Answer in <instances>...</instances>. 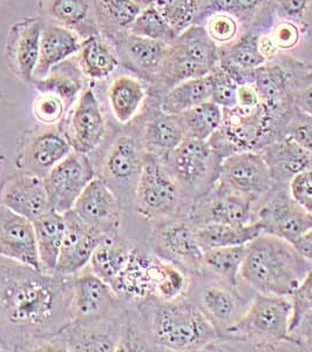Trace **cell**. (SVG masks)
Returning <instances> with one entry per match:
<instances>
[{"instance_id":"cell-41","label":"cell","mask_w":312,"mask_h":352,"mask_svg":"<svg viewBox=\"0 0 312 352\" xmlns=\"http://www.w3.org/2000/svg\"><path fill=\"white\" fill-rule=\"evenodd\" d=\"M179 116L186 138L208 141L222 124L223 109L212 101H207Z\"/></svg>"},{"instance_id":"cell-6","label":"cell","mask_w":312,"mask_h":352,"mask_svg":"<svg viewBox=\"0 0 312 352\" xmlns=\"http://www.w3.org/2000/svg\"><path fill=\"white\" fill-rule=\"evenodd\" d=\"M243 282L234 285L204 272L190 274L187 297L215 329L219 342L248 310L256 292ZM217 346V345H216Z\"/></svg>"},{"instance_id":"cell-39","label":"cell","mask_w":312,"mask_h":352,"mask_svg":"<svg viewBox=\"0 0 312 352\" xmlns=\"http://www.w3.org/2000/svg\"><path fill=\"white\" fill-rule=\"evenodd\" d=\"M245 252L247 244L210 249L203 252L197 272H204L234 285H240L242 283L241 268L245 261Z\"/></svg>"},{"instance_id":"cell-35","label":"cell","mask_w":312,"mask_h":352,"mask_svg":"<svg viewBox=\"0 0 312 352\" xmlns=\"http://www.w3.org/2000/svg\"><path fill=\"white\" fill-rule=\"evenodd\" d=\"M135 243L134 241L121 237L119 232L106 235L98 244L89 261V265L92 272L104 282L112 285L113 280L129 262Z\"/></svg>"},{"instance_id":"cell-29","label":"cell","mask_w":312,"mask_h":352,"mask_svg":"<svg viewBox=\"0 0 312 352\" xmlns=\"http://www.w3.org/2000/svg\"><path fill=\"white\" fill-rule=\"evenodd\" d=\"M271 176L272 188L289 189L295 176L312 168V155L290 138L282 136L260 149Z\"/></svg>"},{"instance_id":"cell-57","label":"cell","mask_w":312,"mask_h":352,"mask_svg":"<svg viewBox=\"0 0 312 352\" xmlns=\"http://www.w3.org/2000/svg\"><path fill=\"white\" fill-rule=\"evenodd\" d=\"M6 156H5L4 151L3 148H0V192L3 189L5 181H6Z\"/></svg>"},{"instance_id":"cell-51","label":"cell","mask_w":312,"mask_h":352,"mask_svg":"<svg viewBox=\"0 0 312 352\" xmlns=\"http://www.w3.org/2000/svg\"><path fill=\"white\" fill-rule=\"evenodd\" d=\"M289 192L300 207L312 214V168L307 169L292 179Z\"/></svg>"},{"instance_id":"cell-21","label":"cell","mask_w":312,"mask_h":352,"mask_svg":"<svg viewBox=\"0 0 312 352\" xmlns=\"http://www.w3.org/2000/svg\"><path fill=\"white\" fill-rule=\"evenodd\" d=\"M126 312L119 317L92 322H71L58 336L64 351L114 352L120 351L124 338Z\"/></svg>"},{"instance_id":"cell-12","label":"cell","mask_w":312,"mask_h":352,"mask_svg":"<svg viewBox=\"0 0 312 352\" xmlns=\"http://www.w3.org/2000/svg\"><path fill=\"white\" fill-rule=\"evenodd\" d=\"M147 247L157 256L180 265L187 272H197L203 252L197 237V227L187 214L153 223Z\"/></svg>"},{"instance_id":"cell-34","label":"cell","mask_w":312,"mask_h":352,"mask_svg":"<svg viewBox=\"0 0 312 352\" xmlns=\"http://www.w3.org/2000/svg\"><path fill=\"white\" fill-rule=\"evenodd\" d=\"M41 272H56L66 222L64 214L51 209L33 221Z\"/></svg>"},{"instance_id":"cell-40","label":"cell","mask_w":312,"mask_h":352,"mask_svg":"<svg viewBox=\"0 0 312 352\" xmlns=\"http://www.w3.org/2000/svg\"><path fill=\"white\" fill-rule=\"evenodd\" d=\"M67 61H65V65L64 63H61L60 65L52 68V71L48 73L44 79L36 81L33 85L38 92L54 93L56 96H60L68 104V107L72 109L76 99L85 89L82 82L84 76L78 68L76 63L74 67L68 64Z\"/></svg>"},{"instance_id":"cell-23","label":"cell","mask_w":312,"mask_h":352,"mask_svg":"<svg viewBox=\"0 0 312 352\" xmlns=\"http://www.w3.org/2000/svg\"><path fill=\"white\" fill-rule=\"evenodd\" d=\"M122 208L115 192L96 176L76 200L73 212L93 229L111 235L120 230Z\"/></svg>"},{"instance_id":"cell-43","label":"cell","mask_w":312,"mask_h":352,"mask_svg":"<svg viewBox=\"0 0 312 352\" xmlns=\"http://www.w3.org/2000/svg\"><path fill=\"white\" fill-rule=\"evenodd\" d=\"M177 34L195 24L201 0H159L154 5Z\"/></svg>"},{"instance_id":"cell-33","label":"cell","mask_w":312,"mask_h":352,"mask_svg":"<svg viewBox=\"0 0 312 352\" xmlns=\"http://www.w3.org/2000/svg\"><path fill=\"white\" fill-rule=\"evenodd\" d=\"M74 59L82 76L91 81L107 79L120 65L115 45L102 33L85 38Z\"/></svg>"},{"instance_id":"cell-16","label":"cell","mask_w":312,"mask_h":352,"mask_svg":"<svg viewBox=\"0 0 312 352\" xmlns=\"http://www.w3.org/2000/svg\"><path fill=\"white\" fill-rule=\"evenodd\" d=\"M96 176V169L89 155L74 151L68 154L44 177L52 209L61 214L72 210L76 200Z\"/></svg>"},{"instance_id":"cell-11","label":"cell","mask_w":312,"mask_h":352,"mask_svg":"<svg viewBox=\"0 0 312 352\" xmlns=\"http://www.w3.org/2000/svg\"><path fill=\"white\" fill-rule=\"evenodd\" d=\"M73 152L63 124L27 129L21 134L16 151L18 170L44 179L56 164Z\"/></svg>"},{"instance_id":"cell-25","label":"cell","mask_w":312,"mask_h":352,"mask_svg":"<svg viewBox=\"0 0 312 352\" xmlns=\"http://www.w3.org/2000/svg\"><path fill=\"white\" fill-rule=\"evenodd\" d=\"M64 217L66 230L56 272L74 276L89 265L93 252L106 235L85 223L73 209L65 212Z\"/></svg>"},{"instance_id":"cell-48","label":"cell","mask_w":312,"mask_h":352,"mask_svg":"<svg viewBox=\"0 0 312 352\" xmlns=\"http://www.w3.org/2000/svg\"><path fill=\"white\" fill-rule=\"evenodd\" d=\"M212 76V101L222 109H232L236 106V94L238 82L230 73L217 65L210 73Z\"/></svg>"},{"instance_id":"cell-14","label":"cell","mask_w":312,"mask_h":352,"mask_svg":"<svg viewBox=\"0 0 312 352\" xmlns=\"http://www.w3.org/2000/svg\"><path fill=\"white\" fill-rule=\"evenodd\" d=\"M217 184L236 195L252 201L257 210L271 192V176L260 152L234 153L221 164Z\"/></svg>"},{"instance_id":"cell-46","label":"cell","mask_w":312,"mask_h":352,"mask_svg":"<svg viewBox=\"0 0 312 352\" xmlns=\"http://www.w3.org/2000/svg\"><path fill=\"white\" fill-rule=\"evenodd\" d=\"M282 136L290 138L312 155V116L293 106L283 120Z\"/></svg>"},{"instance_id":"cell-17","label":"cell","mask_w":312,"mask_h":352,"mask_svg":"<svg viewBox=\"0 0 312 352\" xmlns=\"http://www.w3.org/2000/svg\"><path fill=\"white\" fill-rule=\"evenodd\" d=\"M256 222L263 234L293 244L312 229V214L292 199L289 189L271 188L257 210Z\"/></svg>"},{"instance_id":"cell-53","label":"cell","mask_w":312,"mask_h":352,"mask_svg":"<svg viewBox=\"0 0 312 352\" xmlns=\"http://www.w3.org/2000/svg\"><path fill=\"white\" fill-rule=\"evenodd\" d=\"M289 340L293 350L312 351V311L307 312L290 330Z\"/></svg>"},{"instance_id":"cell-49","label":"cell","mask_w":312,"mask_h":352,"mask_svg":"<svg viewBox=\"0 0 312 352\" xmlns=\"http://www.w3.org/2000/svg\"><path fill=\"white\" fill-rule=\"evenodd\" d=\"M268 33L280 53L285 54L298 47L307 36L300 25L287 19H276L269 28Z\"/></svg>"},{"instance_id":"cell-47","label":"cell","mask_w":312,"mask_h":352,"mask_svg":"<svg viewBox=\"0 0 312 352\" xmlns=\"http://www.w3.org/2000/svg\"><path fill=\"white\" fill-rule=\"evenodd\" d=\"M276 19L293 21L312 34V0H274Z\"/></svg>"},{"instance_id":"cell-19","label":"cell","mask_w":312,"mask_h":352,"mask_svg":"<svg viewBox=\"0 0 312 352\" xmlns=\"http://www.w3.org/2000/svg\"><path fill=\"white\" fill-rule=\"evenodd\" d=\"M64 122L65 134L74 152L89 155L100 147L107 134V124L92 87L80 93Z\"/></svg>"},{"instance_id":"cell-2","label":"cell","mask_w":312,"mask_h":352,"mask_svg":"<svg viewBox=\"0 0 312 352\" xmlns=\"http://www.w3.org/2000/svg\"><path fill=\"white\" fill-rule=\"evenodd\" d=\"M127 310L149 351H208L219 344L215 329L187 296L172 300L149 296L127 305Z\"/></svg>"},{"instance_id":"cell-38","label":"cell","mask_w":312,"mask_h":352,"mask_svg":"<svg viewBox=\"0 0 312 352\" xmlns=\"http://www.w3.org/2000/svg\"><path fill=\"white\" fill-rule=\"evenodd\" d=\"M260 234L263 230L257 222L245 226L210 223L197 228V241L203 252L214 248L248 244Z\"/></svg>"},{"instance_id":"cell-59","label":"cell","mask_w":312,"mask_h":352,"mask_svg":"<svg viewBox=\"0 0 312 352\" xmlns=\"http://www.w3.org/2000/svg\"><path fill=\"white\" fill-rule=\"evenodd\" d=\"M1 3H3V0H0V4H1Z\"/></svg>"},{"instance_id":"cell-8","label":"cell","mask_w":312,"mask_h":352,"mask_svg":"<svg viewBox=\"0 0 312 352\" xmlns=\"http://www.w3.org/2000/svg\"><path fill=\"white\" fill-rule=\"evenodd\" d=\"M189 207L190 201L184 197L164 160L147 153L134 194L136 214L156 223L180 214L188 215Z\"/></svg>"},{"instance_id":"cell-31","label":"cell","mask_w":312,"mask_h":352,"mask_svg":"<svg viewBox=\"0 0 312 352\" xmlns=\"http://www.w3.org/2000/svg\"><path fill=\"white\" fill-rule=\"evenodd\" d=\"M82 38L78 33L61 25L45 21L41 33L39 60L34 72V80H41L61 63L76 56L82 44Z\"/></svg>"},{"instance_id":"cell-13","label":"cell","mask_w":312,"mask_h":352,"mask_svg":"<svg viewBox=\"0 0 312 352\" xmlns=\"http://www.w3.org/2000/svg\"><path fill=\"white\" fill-rule=\"evenodd\" d=\"M310 66L280 54L252 72V84L256 88L260 104L277 118H285L293 107V87L298 76Z\"/></svg>"},{"instance_id":"cell-27","label":"cell","mask_w":312,"mask_h":352,"mask_svg":"<svg viewBox=\"0 0 312 352\" xmlns=\"http://www.w3.org/2000/svg\"><path fill=\"white\" fill-rule=\"evenodd\" d=\"M0 202L32 222L52 209L44 179L21 170L6 177Z\"/></svg>"},{"instance_id":"cell-9","label":"cell","mask_w":312,"mask_h":352,"mask_svg":"<svg viewBox=\"0 0 312 352\" xmlns=\"http://www.w3.org/2000/svg\"><path fill=\"white\" fill-rule=\"evenodd\" d=\"M129 126V131L121 132L113 140L96 170V176L115 192L122 206L134 204L136 184L147 154L141 139L139 118Z\"/></svg>"},{"instance_id":"cell-37","label":"cell","mask_w":312,"mask_h":352,"mask_svg":"<svg viewBox=\"0 0 312 352\" xmlns=\"http://www.w3.org/2000/svg\"><path fill=\"white\" fill-rule=\"evenodd\" d=\"M212 76H201L182 81L170 88L159 104V109L167 114L179 116L207 101H212Z\"/></svg>"},{"instance_id":"cell-50","label":"cell","mask_w":312,"mask_h":352,"mask_svg":"<svg viewBox=\"0 0 312 352\" xmlns=\"http://www.w3.org/2000/svg\"><path fill=\"white\" fill-rule=\"evenodd\" d=\"M292 303L291 323L290 330L300 322L305 314L312 311V269L300 282L296 290L290 296Z\"/></svg>"},{"instance_id":"cell-28","label":"cell","mask_w":312,"mask_h":352,"mask_svg":"<svg viewBox=\"0 0 312 352\" xmlns=\"http://www.w3.org/2000/svg\"><path fill=\"white\" fill-rule=\"evenodd\" d=\"M139 120L146 153L161 160H164L186 139L180 116L162 112L157 104L147 101Z\"/></svg>"},{"instance_id":"cell-52","label":"cell","mask_w":312,"mask_h":352,"mask_svg":"<svg viewBox=\"0 0 312 352\" xmlns=\"http://www.w3.org/2000/svg\"><path fill=\"white\" fill-rule=\"evenodd\" d=\"M293 106L312 116V69L309 68L296 79L293 87Z\"/></svg>"},{"instance_id":"cell-10","label":"cell","mask_w":312,"mask_h":352,"mask_svg":"<svg viewBox=\"0 0 312 352\" xmlns=\"http://www.w3.org/2000/svg\"><path fill=\"white\" fill-rule=\"evenodd\" d=\"M223 159L208 141L186 138L164 162L192 202L216 184Z\"/></svg>"},{"instance_id":"cell-30","label":"cell","mask_w":312,"mask_h":352,"mask_svg":"<svg viewBox=\"0 0 312 352\" xmlns=\"http://www.w3.org/2000/svg\"><path fill=\"white\" fill-rule=\"evenodd\" d=\"M45 21L69 28L85 39L99 34L94 0H38Z\"/></svg>"},{"instance_id":"cell-54","label":"cell","mask_w":312,"mask_h":352,"mask_svg":"<svg viewBox=\"0 0 312 352\" xmlns=\"http://www.w3.org/2000/svg\"><path fill=\"white\" fill-rule=\"evenodd\" d=\"M260 96L256 88L250 82L238 85L236 94V107L243 111H255L260 107Z\"/></svg>"},{"instance_id":"cell-5","label":"cell","mask_w":312,"mask_h":352,"mask_svg":"<svg viewBox=\"0 0 312 352\" xmlns=\"http://www.w3.org/2000/svg\"><path fill=\"white\" fill-rule=\"evenodd\" d=\"M220 63V47L202 25L184 30L170 45L155 82L148 87V101L159 104L170 88L182 81L209 76Z\"/></svg>"},{"instance_id":"cell-26","label":"cell","mask_w":312,"mask_h":352,"mask_svg":"<svg viewBox=\"0 0 312 352\" xmlns=\"http://www.w3.org/2000/svg\"><path fill=\"white\" fill-rule=\"evenodd\" d=\"M0 256L41 269L32 221L0 202Z\"/></svg>"},{"instance_id":"cell-1","label":"cell","mask_w":312,"mask_h":352,"mask_svg":"<svg viewBox=\"0 0 312 352\" xmlns=\"http://www.w3.org/2000/svg\"><path fill=\"white\" fill-rule=\"evenodd\" d=\"M73 277L0 256V350L64 351Z\"/></svg>"},{"instance_id":"cell-4","label":"cell","mask_w":312,"mask_h":352,"mask_svg":"<svg viewBox=\"0 0 312 352\" xmlns=\"http://www.w3.org/2000/svg\"><path fill=\"white\" fill-rule=\"evenodd\" d=\"M291 316L290 297L267 296L256 292L243 317L221 338L215 350L245 348L275 351L285 346L293 350L289 340Z\"/></svg>"},{"instance_id":"cell-18","label":"cell","mask_w":312,"mask_h":352,"mask_svg":"<svg viewBox=\"0 0 312 352\" xmlns=\"http://www.w3.org/2000/svg\"><path fill=\"white\" fill-rule=\"evenodd\" d=\"M256 206L252 201L224 189L217 181L208 192L190 202L188 210L197 228L210 223L245 226L256 222Z\"/></svg>"},{"instance_id":"cell-20","label":"cell","mask_w":312,"mask_h":352,"mask_svg":"<svg viewBox=\"0 0 312 352\" xmlns=\"http://www.w3.org/2000/svg\"><path fill=\"white\" fill-rule=\"evenodd\" d=\"M162 258L147 245L136 242L129 262L112 282V288L124 305L154 296Z\"/></svg>"},{"instance_id":"cell-7","label":"cell","mask_w":312,"mask_h":352,"mask_svg":"<svg viewBox=\"0 0 312 352\" xmlns=\"http://www.w3.org/2000/svg\"><path fill=\"white\" fill-rule=\"evenodd\" d=\"M285 118H277L260 104L255 111L223 109V121L208 142L222 157L234 153L260 152L280 138Z\"/></svg>"},{"instance_id":"cell-3","label":"cell","mask_w":312,"mask_h":352,"mask_svg":"<svg viewBox=\"0 0 312 352\" xmlns=\"http://www.w3.org/2000/svg\"><path fill=\"white\" fill-rule=\"evenodd\" d=\"M310 270L293 244L260 234L247 244L240 275L242 282L257 294L290 297Z\"/></svg>"},{"instance_id":"cell-36","label":"cell","mask_w":312,"mask_h":352,"mask_svg":"<svg viewBox=\"0 0 312 352\" xmlns=\"http://www.w3.org/2000/svg\"><path fill=\"white\" fill-rule=\"evenodd\" d=\"M94 8L100 32L111 41L129 32L142 11L135 0H94Z\"/></svg>"},{"instance_id":"cell-56","label":"cell","mask_w":312,"mask_h":352,"mask_svg":"<svg viewBox=\"0 0 312 352\" xmlns=\"http://www.w3.org/2000/svg\"><path fill=\"white\" fill-rule=\"evenodd\" d=\"M293 245L312 269V229L305 232L296 242H293Z\"/></svg>"},{"instance_id":"cell-42","label":"cell","mask_w":312,"mask_h":352,"mask_svg":"<svg viewBox=\"0 0 312 352\" xmlns=\"http://www.w3.org/2000/svg\"><path fill=\"white\" fill-rule=\"evenodd\" d=\"M129 33L152 41H162L167 45L174 44L179 36L154 5L142 8L140 14L133 23Z\"/></svg>"},{"instance_id":"cell-55","label":"cell","mask_w":312,"mask_h":352,"mask_svg":"<svg viewBox=\"0 0 312 352\" xmlns=\"http://www.w3.org/2000/svg\"><path fill=\"white\" fill-rule=\"evenodd\" d=\"M257 48L265 61L276 60L277 58H280V54H283L277 48L268 31L260 33V36L257 38Z\"/></svg>"},{"instance_id":"cell-58","label":"cell","mask_w":312,"mask_h":352,"mask_svg":"<svg viewBox=\"0 0 312 352\" xmlns=\"http://www.w3.org/2000/svg\"><path fill=\"white\" fill-rule=\"evenodd\" d=\"M137 4L140 5L141 8H148V6H153L155 5L159 0H135Z\"/></svg>"},{"instance_id":"cell-32","label":"cell","mask_w":312,"mask_h":352,"mask_svg":"<svg viewBox=\"0 0 312 352\" xmlns=\"http://www.w3.org/2000/svg\"><path fill=\"white\" fill-rule=\"evenodd\" d=\"M107 98L116 122L129 126L144 112L148 100V87L137 76L124 74L113 79Z\"/></svg>"},{"instance_id":"cell-45","label":"cell","mask_w":312,"mask_h":352,"mask_svg":"<svg viewBox=\"0 0 312 352\" xmlns=\"http://www.w3.org/2000/svg\"><path fill=\"white\" fill-rule=\"evenodd\" d=\"M69 109L64 99L54 93L39 92L32 102L33 118L43 126L63 124Z\"/></svg>"},{"instance_id":"cell-15","label":"cell","mask_w":312,"mask_h":352,"mask_svg":"<svg viewBox=\"0 0 312 352\" xmlns=\"http://www.w3.org/2000/svg\"><path fill=\"white\" fill-rule=\"evenodd\" d=\"M71 322H92L119 317L126 305L112 285L92 272L89 265L73 277Z\"/></svg>"},{"instance_id":"cell-60","label":"cell","mask_w":312,"mask_h":352,"mask_svg":"<svg viewBox=\"0 0 312 352\" xmlns=\"http://www.w3.org/2000/svg\"><path fill=\"white\" fill-rule=\"evenodd\" d=\"M0 351H1V350H0Z\"/></svg>"},{"instance_id":"cell-44","label":"cell","mask_w":312,"mask_h":352,"mask_svg":"<svg viewBox=\"0 0 312 352\" xmlns=\"http://www.w3.org/2000/svg\"><path fill=\"white\" fill-rule=\"evenodd\" d=\"M202 26L209 38L220 48L232 44L245 32L236 16L230 13H212L204 21Z\"/></svg>"},{"instance_id":"cell-22","label":"cell","mask_w":312,"mask_h":352,"mask_svg":"<svg viewBox=\"0 0 312 352\" xmlns=\"http://www.w3.org/2000/svg\"><path fill=\"white\" fill-rule=\"evenodd\" d=\"M44 26L43 16H28L13 24L6 38L5 59L8 67L18 79L28 84H33L34 80Z\"/></svg>"},{"instance_id":"cell-24","label":"cell","mask_w":312,"mask_h":352,"mask_svg":"<svg viewBox=\"0 0 312 352\" xmlns=\"http://www.w3.org/2000/svg\"><path fill=\"white\" fill-rule=\"evenodd\" d=\"M112 41L120 58V64L146 82L147 87L152 86L160 74L170 45L129 32Z\"/></svg>"}]
</instances>
